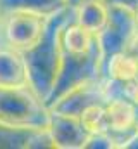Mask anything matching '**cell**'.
Returning <instances> with one entry per match:
<instances>
[{
    "label": "cell",
    "instance_id": "6da1fadb",
    "mask_svg": "<svg viewBox=\"0 0 138 149\" xmlns=\"http://www.w3.org/2000/svg\"><path fill=\"white\" fill-rule=\"evenodd\" d=\"M50 111L30 85L0 87V127L16 132L47 134Z\"/></svg>",
    "mask_w": 138,
    "mask_h": 149
},
{
    "label": "cell",
    "instance_id": "7a4b0ae2",
    "mask_svg": "<svg viewBox=\"0 0 138 149\" xmlns=\"http://www.w3.org/2000/svg\"><path fill=\"white\" fill-rule=\"evenodd\" d=\"M48 17L30 10H12L3 14L2 30L7 45L21 54L33 49L45 33Z\"/></svg>",
    "mask_w": 138,
    "mask_h": 149
},
{
    "label": "cell",
    "instance_id": "3957f363",
    "mask_svg": "<svg viewBox=\"0 0 138 149\" xmlns=\"http://www.w3.org/2000/svg\"><path fill=\"white\" fill-rule=\"evenodd\" d=\"M48 137L55 148H85L88 134L85 132L79 116L50 111Z\"/></svg>",
    "mask_w": 138,
    "mask_h": 149
},
{
    "label": "cell",
    "instance_id": "277c9868",
    "mask_svg": "<svg viewBox=\"0 0 138 149\" xmlns=\"http://www.w3.org/2000/svg\"><path fill=\"white\" fill-rule=\"evenodd\" d=\"M138 108L126 97H114L109 99L105 106L107 118V132H128L137 127Z\"/></svg>",
    "mask_w": 138,
    "mask_h": 149
},
{
    "label": "cell",
    "instance_id": "5b68a950",
    "mask_svg": "<svg viewBox=\"0 0 138 149\" xmlns=\"http://www.w3.org/2000/svg\"><path fill=\"white\" fill-rule=\"evenodd\" d=\"M28 70L21 52L14 49H0V87H26Z\"/></svg>",
    "mask_w": 138,
    "mask_h": 149
},
{
    "label": "cell",
    "instance_id": "8992f818",
    "mask_svg": "<svg viewBox=\"0 0 138 149\" xmlns=\"http://www.w3.org/2000/svg\"><path fill=\"white\" fill-rule=\"evenodd\" d=\"M107 74L116 83H130L138 80V54L131 50H119L107 59Z\"/></svg>",
    "mask_w": 138,
    "mask_h": 149
},
{
    "label": "cell",
    "instance_id": "52a82bcc",
    "mask_svg": "<svg viewBox=\"0 0 138 149\" xmlns=\"http://www.w3.org/2000/svg\"><path fill=\"white\" fill-rule=\"evenodd\" d=\"M76 23L92 35H100L109 23V5L104 0H92L76 7Z\"/></svg>",
    "mask_w": 138,
    "mask_h": 149
},
{
    "label": "cell",
    "instance_id": "ba28073f",
    "mask_svg": "<svg viewBox=\"0 0 138 149\" xmlns=\"http://www.w3.org/2000/svg\"><path fill=\"white\" fill-rule=\"evenodd\" d=\"M97 43V35H92L88 30L78 23L69 24L61 30V47L71 56H88Z\"/></svg>",
    "mask_w": 138,
    "mask_h": 149
},
{
    "label": "cell",
    "instance_id": "9c48e42d",
    "mask_svg": "<svg viewBox=\"0 0 138 149\" xmlns=\"http://www.w3.org/2000/svg\"><path fill=\"white\" fill-rule=\"evenodd\" d=\"M64 3L66 0H0V14L3 16L12 10H30L48 17L57 14Z\"/></svg>",
    "mask_w": 138,
    "mask_h": 149
},
{
    "label": "cell",
    "instance_id": "30bf717a",
    "mask_svg": "<svg viewBox=\"0 0 138 149\" xmlns=\"http://www.w3.org/2000/svg\"><path fill=\"white\" fill-rule=\"evenodd\" d=\"M79 121L85 128V132L88 135L93 134H104L107 132V118H105V106H100L97 102L88 104L81 114H79Z\"/></svg>",
    "mask_w": 138,
    "mask_h": 149
},
{
    "label": "cell",
    "instance_id": "8fae6325",
    "mask_svg": "<svg viewBox=\"0 0 138 149\" xmlns=\"http://www.w3.org/2000/svg\"><path fill=\"white\" fill-rule=\"evenodd\" d=\"M124 95L135 104L138 108V80L135 81H130V83H126V90H124Z\"/></svg>",
    "mask_w": 138,
    "mask_h": 149
},
{
    "label": "cell",
    "instance_id": "7c38bea8",
    "mask_svg": "<svg viewBox=\"0 0 138 149\" xmlns=\"http://www.w3.org/2000/svg\"><path fill=\"white\" fill-rule=\"evenodd\" d=\"M86 2H92V0H66V5H69V7H79L81 3H86Z\"/></svg>",
    "mask_w": 138,
    "mask_h": 149
},
{
    "label": "cell",
    "instance_id": "4fadbf2b",
    "mask_svg": "<svg viewBox=\"0 0 138 149\" xmlns=\"http://www.w3.org/2000/svg\"><path fill=\"white\" fill-rule=\"evenodd\" d=\"M135 24H137V33H138V10L135 12Z\"/></svg>",
    "mask_w": 138,
    "mask_h": 149
},
{
    "label": "cell",
    "instance_id": "5bb4252c",
    "mask_svg": "<svg viewBox=\"0 0 138 149\" xmlns=\"http://www.w3.org/2000/svg\"><path fill=\"white\" fill-rule=\"evenodd\" d=\"M0 30H2V14H0Z\"/></svg>",
    "mask_w": 138,
    "mask_h": 149
},
{
    "label": "cell",
    "instance_id": "9a60e30c",
    "mask_svg": "<svg viewBox=\"0 0 138 149\" xmlns=\"http://www.w3.org/2000/svg\"><path fill=\"white\" fill-rule=\"evenodd\" d=\"M137 130H138V116H137Z\"/></svg>",
    "mask_w": 138,
    "mask_h": 149
}]
</instances>
